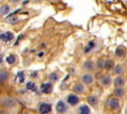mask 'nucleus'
Wrapping results in <instances>:
<instances>
[{"label": "nucleus", "instance_id": "nucleus-14", "mask_svg": "<svg viewBox=\"0 0 127 114\" xmlns=\"http://www.w3.org/2000/svg\"><path fill=\"white\" fill-rule=\"evenodd\" d=\"M125 84V79H124V77H122V76H117L116 78H115V80H114V85L115 86H123Z\"/></svg>", "mask_w": 127, "mask_h": 114}, {"label": "nucleus", "instance_id": "nucleus-8", "mask_svg": "<svg viewBox=\"0 0 127 114\" xmlns=\"http://www.w3.org/2000/svg\"><path fill=\"white\" fill-rule=\"evenodd\" d=\"M66 100H67V103H68V104H70V105H75V104L78 103L79 97H78L77 95H75V94H69V95H67Z\"/></svg>", "mask_w": 127, "mask_h": 114}, {"label": "nucleus", "instance_id": "nucleus-27", "mask_svg": "<svg viewBox=\"0 0 127 114\" xmlns=\"http://www.w3.org/2000/svg\"><path fill=\"white\" fill-rule=\"evenodd\" d=\"M50 79L52 80V81H55V80H57L58 79V75H57V73H51L50 74Z\"/></svg>", "mask_w": 127, "mask_h": 114}, {"label": "nucleus", "instance_id": "nucleus-9", "mask_svg": "<svg viewBox=\"0 0 127 114\" xmlns=\"http://www.w3.org/2000/svg\"><path fill=\"white\" fill-rule=\"evenodd\" d=\"M81 80H82V82L85 83V84H91V83L93 82V80H94V77H93V75L90 74V73H85V74H83V75L81 76Z\"/></svg>", "mask_w": 127, "mask_h": 114}, {"label": "nucleus", "instance_id": "nucleus-16", "mask_svg": "<svg viewBox=\"0 0 127 114\" xmlns=\"http://www.w3.org/2000/svg\"><path fill=\"white\" fill-rule=\"evenodd\" d=\"M103 67H104L105 69H107V70L112 69V68L114 67V61H113L112 59H107V60H105Z\"/></svg>", "mask_w": 127, "mask_h": 114}, {"label": "nucleus", "instance_id": "nucleus-28", "mask_svg": "<svg viewBox=\"0 0 127 114\" xmlns=\"http://www.w3.org/2000/svg\"><path fill=\"white\" fill-rule=\"evenodd\" d=\"M10 1H11L12 3H15V4L18 3V2H20V0H10Z\"/></svg>", "mask_w": 127, "mask_h": 114}, {"label": "nucleus", "instance_id": "nucleus-13", "mask_svg": "<svg viewBox=\"0 0 127 114\" xmlns=\"http://www.w3.org/2000/svg\"><path fill=\"white\" fill-rule=\"evenodd\" d=\"M124 93H125V90H124V88H123L122 86H116V88L114 89V94H115V96H117V97L123 96Z\"/></svg>", "mask_w": 127, "mask_h": 114}, {"label": "nucleus", "instance_id": "nucleus-20", "mask_svg": "<svg viewBox=\"0 0 127 114\" xmlns=\"http://www.w3.org/2000/svg\"><path fill=\"white\" fill-rule=\"evenodd\" d=\"M8 77H9L8 71H6V70H0V81L1 82L6 81L8 79Z\"/></svg>", "mask_w": 127, "mask_h": 114}, {"label": "nucleus", "instance_id": "nucleus-24", "mask_svg": "<svg viewBox=\"0 0 127 114\" xmlns=\"http://www.w3.org/2000/svg\"><path fill=\"white\" fill-rule=\"evenodd\" d=\"M94 46H95L94 42H89V43H88V46L85 47V49H84V53H85V54H88V53L94 48Z\"/></svg>", "mask_w": 127, "mask_h": 114}, {"label": "nucleus", "instance_id": "nucleus-23", "mask_svg": "<svg viewBox=\"0 0 127 114\" xmlns=\"http://www.w3.org/2000/svg\"><path fill=\"white\" fill-rule=\"evenodd\" d=\"M6 61H7L9 64L15 63V61H16V56H15V55H9V56L6 57Z\"/></svg>", "mask_w": 127, "mask_h": 114}, {"label": "nucleus", "instance_id": "nucleus-25", "mask_svg": "<svg viewBox=\"0 0 127 114\" xmlns=\"http://www.w3.org/2000/svg\"><path fill=\"white\" fill-rule=\"evenodd\" d=\"M7 21H8L10 24H16V23L18 22V18H17L15 15H12V16H10V17L7 19Z\"/></svg>", "mask_w": 127, "mask_h": 114}, {"label": "nucleus", "instance_id": "nucleus-3", "mask_svg": "<svg viewBox=\"0 0 127 114\" xmlns=\"http://www.w3.org/2000/svg\"><path fill=\"white\" fill-rule=\"evenodd\" d=\"M52 110V105L50 103H46V102H42L39 104V111L42 114H46L51 112Z\"/></svg>", "mask_w": 127, "mask_h": 114}, {"label": "nucleus", "instance_id": "nucleus-30", "mask_svg": "<svg viewBox=\"0 0 127 114\" xmlns=\"http://www.w3.org/2000/svg\"><path fill=\"white\" fill-rule=\"evenodd\" d=\"M125 113H126V114H127V108H126V109H125Z\"/></svg>", "mask_w": 127, "mask_h": 114}, {"label": "nucleus", "instance_id": "nucleus-22", "mask_svg": "<svg viewBox=\"0 0 127 114\" xmlns=\"http://www.w3.org/2000/svg\"><path fill=\"white\" fill-rule=\"evenodd\" d=\"M26 88H27L28 90H31V91H36L37 86H36V84H35L33 81H28V82L26 83Z\"/></svg>", "mask_w": 127, "mask_h": 114}, {"label": "nucleus", "instance_id": "nucleus-15", "mask_svg": "<svg viewBox=\"0 0 127 114\" xmlns=\"http://www.w3.org/2000/svg\"><path fill=\"white\" fill-rule=\"evenodd\" d=\"M124 70H125V68H124V66L122 65V64H117L115 67H114V69H113V72H114V74H122L123 72H124Z\"/></svg>", "mask_w": 127, "mask_h": 114}, {"label": "nucleus", "instance_id": "nucleus-6", "mask_svg": "<svg viewBox=\"0 0 127 114\" xmlns=\"http://www.w3.org/2000/svg\"><path fill=\"white\" fill-rule=\"evenodd\" d=\"M66 104L64 102V101H58L57 104H56V110L58 113H64L66 111Z\"/></svg>", "mask_w": 127, "mask_h": 114}, {"label": "nucleus", "instance_id": "nucleus-17", "mask_svg": "<svg viewBox=\"0 0 127 114\" xmlns=\"http://www.w3.org/2000/svg\"><path fill=\"white\" fill-rule=\"evenodd\" d=\"M83 68L86 69V70H92L94 68V63L91 60H86L83 63Z\"/></svg>", "mask_w": 127, "mask_h": 114}, {"label": "nucleus", "instance_id": "nucleus-19", "mask_svg": "<svg viewBox=\"0 0 127 114\" xmlns=\"http://www.w3.org/2000/svg\"><path fill=\"white\" fill-rule=\"evenodd\" d=\"M97 101H98V99H97V97L94 96V95H90V96L87 97V102H88L91 106L96 105V104H97Z\"/></svg>", "mask_w": 127, "mask_h": 114}, {"label": "nucleus", "instance_id": "nucleus-29", "mask_svg": "<svg viewBox=\"0 0 127 114\" xmlns=\"http://www.w3.org/2000/svg\"><path fill=\"white\" fill-rule=\"evenodd\" d=\"M32 76H37V72H33L32 73Z\"/></svg>", "mask_w": 127, "mask_h": 114}, {"label": "nucleus", "instance_id": "nucleus-7", "mask_svg": "<svg viewBox=\"0 0 127 114\" xmlns=\"http://www.w3.org/2000/svg\"><path fill=\"white\" fill-rule=\"evenodd\" d=\"M111 82H112V79H111V76L110 75H104L100 79V84L103 87H108L111 84Z\"/></svg>", "mask_w": 127, "mask_h": 114}, {"label": "nucleus", "instance_id": "nucleus-18", "mask_svg": "<svg viewBox=\"0 0 127 114\" xmlns=\"http://www.w3.org/2000/svg\"><path fill=\"white\" fill-rule=\"evenodd\" d=\"M10 12V7L8 5H2L0 7V14L2 16H6Z\"/></svg>", "mask_w": 127, "mask_h": 114}, {"label": "nucleus", "instance_id": "nucleus-26", "mask_svg": "<svg viewBox=\"0 0 127 114\" xmlns=\"http://www.w3.org/2000/svg\"><path fill=\"white\" fill-rule=\"evenodd\" d=\"M103 65H104V61H103L102 59L97 60V62H96V67H97V68H102Z\"/></svg>", "mask_w": 127, "mask_h": 114}, {"label": "nucleus", "instance_id": "nucleus-5", "mask_svg": "<svg viewBox=\"0 0 127 114\" xmlns=\"http://www.w3.org/2000/svg\"><path fill=\"white\" fill-rule=\"evenodd\" d=\"M108 106L112 110H117L119 108V100L117 98H115V97L110 98L109 101H108Z\"/></svg>", "mask_w": 127, "mask_h": 114}, {"label": "nucleus", "instance_id": "nucleus-10", "mask_svg": "<svg viewBox=\"0 0 127 114\" xmlns=\"http://www.w3.org/2000/svg\"><path fill=\"white\" fill-rule=\"evenodd\" d=\"M73 91L77 94H81L85 91V86L82 84V83H76L74 86H73Z\"/></svg>", "mask_w": 127, "mask_h": 114}, {"label": "nucleus", "instance_id": "nucleus-11", "mask_svg": "<svg viewBox=\"0 0 127 114\" xmlns=\"http://www.w3.org/2000/svg\"><path fill=\"white\" fill-rule=\"evenodd\" d=\"M115 55L119 57H123L125 55H126V49L123 47V46H119L116 48L115 50Z\"/></svg>", "mask_w": 127, "mask_h": 114}, {"label": "nucleus", "instance_id": "nucleus-1", "mask_svg": "<svg viewBox=\"0 0 127 114\" xmlns=\"http://www.w3.org/2000/svg\"><path fill=\"white\" fill-rule=\"evenodd\" d=\"M0 103L6 107V108H13L16 106V101L14 98L12 97H8V96H5V97H2L1 100H0Z\"/></svg>", "mask_w": 127, "mask_h": 114}, {"label": "nucleus", "instance_id": "nucleus-12", "mask_svg": "<svg viewBox=\"0 0 127 114\" xmlns=\"http://www.w3.org/2000/svg\"><path fill=\"white\" fill-rule=\"evenodd\" d=\"M89 112H90V109L86 104H81L78 107V113L79 114H88Z\"/></svg>", "mask_w": 127, "mask_h": 114}, {"label": "nucleus", "instance_id": "nucleus-21", "mask_svg": "<svg viewBox=\"0 0 127 114\" xmlns=\"http://www.w3.org/2000/svg\"><path fill=\"white\" fill-rule=\"evenodd\" d=\"M16 80L19 82V83H23L25 81V74L23 71H19L16 75Z\"/></svg>", "mask_w": 127, "mask_h": 114}, {"label": "nucleus", "instance_id": "nucleus-2", "mask_svg": "<svg viewBox=\"0 0 127 114\" xmlns=\"http://www.w3.org/2000/svg\"><path fill=\"white\" fill-rule=\"evenodd\" d=\"M14 38H15L14 34L12 32H10V31H7V32L3 33L2 35H0V40L5 44H8V43L12 42L14 40Z\"/></svg>", "mask_w": 127, "mask_h": 114}, {"label": "nucleus", "instance_id": "nucleus-4", "mask_svg": "<svg viewBox=\"0 0 127 114\" xmlns=\"http://www.w3.org/2000/svg\"><path fill=\"white\" fill-rule=\"evenodd\" d=\"M52 90H53V84L51 82H46V83H43L41 85V91L43 93L49 94L52 92Z\"/></svg>", "mask_w": 127, "mask_h": 114}]
</instances>
